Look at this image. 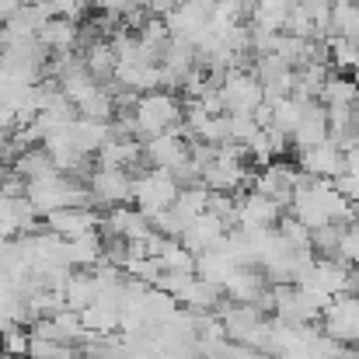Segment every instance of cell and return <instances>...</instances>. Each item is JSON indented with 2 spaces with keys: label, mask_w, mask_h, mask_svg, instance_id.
I'll return each instance as SVG.
<instances>
[{
  "label": "cell",
  "mask_w": 359,
  "mask_h": 359,
  "mask_svg": "<svg viewBox=\"0 0 359 359\" xmlns=\"http://www.w3.org/2000/svg\"><path fill=\"white\" fill-rule=\"evenodd\" d=\"M133 171H122V168H105V164H95L88 171V199L95 210H116V206H129L133 203Z\"/></svg>",
  "instance_id": "1"
},
{
  "label": "cell",
  "mask_w": 359,
  "mask_h": 359,
  "mask_svg": "<svg viewBox=\"0 0 359 359\" xmlns=\"http://www.w3.org/2000/svg\"><path fill=\"white\" fill-rule=\"evenodd\" d=\"M178 182L168 175V171H154V168H147V171H140L136 178H133V203H136V210L140 213H147L150 220L154 217H161L164 210H171L175 203H178Z\"/></svg>",
  "instance_id": "2"
},
{
  "label": "cell",
  "mask_w": 359,
  "mask_h": 359,
  "mask_svg": "<svg viewBox=\"0 0 359 359\" xmlns=\"http://www.w3.org/2000/svg\"><path fill=\"white\" fill-rule=\"evenodd\" d=\"M321 332L342 346H359V297L342 293L332 300V307L321 318Z\"/></svg>",
  "instance_id": "3"
},
{
  "label": "cell",
  "mask_w": 359,
  "mask_h": 359,
  "mask_svg": "<svg viewBox=\"0 0 359 359\" xmlns=\"http://www.w3.org/2000/svg\"><path fill=\"white\" fill-rule=\"evenodd\" d=\"M189 154H192V140L185 136V126L143 143V164L154 171H175L178 164L189 161Z\"/></svg>",
  "instance_id": "4"
},
{
  "label": "cell",
  "mask_w": 359,
  "mask_h": 359,
  "mask_svg": "<svg viewBox=\"0 0 359 359\" xmlns=\"http://www.w3.org/2000/svg\"><path fill=\"white\" fill-rule=\"evenodd\" d=\"M220 102H224V112L234 116V112H255L262 102H265V91L262 84L251 77V70H231L224 88H220Z\"/></svg>",
  "instance_id": "5"
},
{
  "label": "cell",
  "mask_w": 359,
  "mask_h": 359,
  "mask_svg": "<svg viewBox=\"0 0 359 359\" xmlns=\"http://www.w3.org/2000/svg\"><path fill=\"white\" fill-rule=\"evenodd\" d=\"M42 224H46V231L60 234L63 241H74V238H84V234L102 231V217H98L91 206H67V210L46 217Z\"/></svg>",
  "instance_id": "6"
},
{
  "label": "cell",
  "mask_w": 359,
  "mask_h": 359,
  "mask_svg": "<svg viewBox=\"0 0 359 359\" xmlns=\"http://www.w3.org/2000/svg\"><path fill=\"white\" fill-rule=\"evenodd\" d=\"M297 168L307 171L311 178H339L346 175V150H339L332 140L321 143V147H311V150H300L297 154Z\"/></svg>",
  "instance_id": "7"
},
{
  "label": "cell",
  "mask_w": 359,
  "mask_h": 359,
  "mask_svg": "<svg viewBox=\"0 0 359 359\" xmlns=\"http://www.w3.org/2000/svg\"><path fill=\"white\" fill-rule=\"evenodd\" d=\"M227 238V224L217 217V213H203V217H196L192 224H189V231H185V238L182 244L192 251V255H203V251H213V248H220Z\"/></svg>",
  "instance_id": "8"
},
{
  "label": "cell",
  "mask_w": 359,
  "mask_h": 359,
  "mask_svg": "<svg viewBox=\"0 0 359 359\" xmlns=\"http://www.w3.org/2000/svg\"><path fill=\"white\" fill-rule=\"evenodd\" d=\"M328 143V109L321 102H307L304 105V119L293 133V150H311V147H321Z\"/></svg>",
  "instance_id": "9"
},
{
  "label": "cell",
  "mask_w": 359,
  "mask_h": 359,
  "mask_svg": "<svg viewBox=\"0 0 359 359\" xmlns=\"http://www.w3.org/2000/svg\"><path fill=\"white\" fill-rule=\"evenodd\" d=\"M39 42L46 53L60 56V53H74L81 46V25L67 21V18H53L42 32H39Z\"/></svg>",
  "instance_id": "10"
},
{
  "label": "cell",
  "mask_w": 359,
  "mask_h": 359,
  "mask_svg": "<svg viewBox=\"0 0 359 359\" xmlns=\"http://www.w3.org/2000/svg\"><path fill=\"white\" fill-rule=\"evenodd\" d=\"M234 269H238V262L224 251V248H213V251H203V255H196V276L203 279V283H213V286H227V279L234 276Z\"/></svg>",
  "instance_id": "11"
},
{
  "label": "cell",
  "mask_w": 359,
  "mask_h": 359,
  "mask_svg": "<svg viewBox=\"0 0 359 359\" xmlns=\"http://www.w3.org/2000/svg\"><path fill=\"white\" fill-rule=\"evenodd\" d=\"M63 300H67V307H70V311L84 314V311L98 300V279H95V272H91V269H74V276H70V283H67Z\"/></svg>",
  "instance_id": "12"
},
{
  "label": "cell",
  "mask_w": 359,
  "mask_h": 359,
  "mask_svg": "<svg viewBox=\"0 0 359 359\" xmlns=\"http://www.w3.org/2000/svg\"><path fill=\"white\" fill-rule=\"evenodd\" d=\"M290 11H293V0H255L251 25L283 35L286 32V21H290Z\"/></svg>",
  "instance_id": "13"
},
{
  "label": "cell",
  "mask_w": 359,
  "mask_h": 359,
  "mask_svg": "<svg viewBox=\"0 0 359 359\" xmlns=\"http://www.w3.org/2000/svg\"><path fill=\"white\" fill-rule=\"evenodd\" d=\"M321 105H325V109H335V105H359V81L346 77V74H332V77L325 81Z\"/></svg>",
  "instance_id": "14"
},
{
  "label": "cell",
  "mask_w": 359,
  "mask_h": 359,
  "mask_svg": "<svg viewBox=\"0 0 359 359\" xmlns=\"http://www.w3.org/2000/svg\"><path fill=\"white\" fill-rule=\"evenodd\" d=\"M335 189L342 192V199H349L353 206H359V175H349V171L339 175L335 178Z\"/></svg>",
  "instance_id": "15"
}]
</instances>
